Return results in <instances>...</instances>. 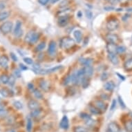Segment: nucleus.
Wrapping results in <instances>:
<instances>
[{"instance_id": "nucleus-1", "label": "nucleus", "mask_w": 132, "mask_h": 132, "mask_svg": "<svg viewBox=\"0 0 132 132\" xmlns=\"http://www.w3.org/2000/svg\"><path fill=\"white\" fill-rule=\"evenodd\" d=\"M60 45L64 49H69L75 45V41L71 37H64L61 39Z\"/></svg>"}, {"instance_id": "nucleus-2", "label": "nucleus", "mask_w": 132, "mask_h": 132, "mask_svg": "<svg viewBox=\"0 0 132 132\" xmlns=\"http://www.w3.org/2000/svg\"><path fill=\"white\" fill-rule=\"evenodd\" d=\"M120 22L116 18H111L106 23V28L109 31H114L119 27Z\"/></svg>"}, {"instance_id": "nucleus-3", "label": "nucleus", "mask_w": 132, "mask_h": 132, "mask_svg": "<svg viewBox=\"0 0 132 132\" xmlns=\"http://www.w3.org/2000/svg\"><path fill=\"white\" fill-rule=\"evenodd\" d=\"M13 24L12 22L11 21L5 22L0 26V30L4 34H8L11 32V30L13 29Z\"/></svg>"}, {"instance_id": "nucleus-4", "label": "nucleus", "mask_w": 132, "mask_h": 132, "mask_svg": "<svg viewBox=\"0 0 132 132\" xmlns=\"http://www.w3.org/2000/svg\"><path fill=\"white\" fill-rule=\"evenodd\" d=\"M106 41L108 42V43H111L116 44L118 43L120 41L119 37L116 34H112V33H109L106 35Z\"/></svg>"}, {"instance_id": "nucleus-5", "label": "nucleus", "mask_w": 132, "mask_h": 132, "mask_svg": "<svg viewBox=\"0 0 132 132\" xmlns=\"http://www.w3.org/2000/svg\"><path fill=\"white\" fill-rule=\"evenodd\" d=\"M22 22L17 21L14 28V33L17 37H20L23 35V30H22Z\"/></svg>"}, {"instance_id": "nucleus-6", "label": "nucleus", "mask_w": 132, "mask_h": 132, "mask_svg": "<svg viewBox=\"0 0 132 132\" xmlns=\"http://www.w3.org/2000/svg\"><path fill=\"white\" fill-rule=\"evenodd\" d=\"M94 106L95 107H97L101 112H104L107 109V105L103 101L100 100H95V103H94Z\"/></svg>"}, {"instance_id": "nucleus-7", "label": "nucleus", "mask_w": 132, "mask_h": 132, "mask_svg": "<svg viewBox=\"0 0 132 132\" xmlns=\"http://www.w3.org/2000/svg\"><path fill=\"white\" fill-rule=\"evenodd\" d=\"M120 130L119 125L115 122H111L108 125L109 132H119Z\"/></svg>"}, {"instance_id": "nucleus-8", "label": "nucleus", "mask_w": 132, "mask_h": 132, "mask_svg": "<svg viewBox=\"0 0 132 132\" xmlns=\"http://www.w3.org/2000/svg\"><path fill=\"white\" fill-rule=\"evenodd\" d=\"M69 17L68 16H60L58 18V24L61 27H64L69 23Z\"/></svg>"}, {"instance_id": "nucleus-9", "label": "nucleus", "mask_w": 132, "mask_h": 132, "mask_svg": "<svg viewBox=\"0 0 132 132\" xmlns=\"http://www.w3.org/2000/svg\"><path fill=\"white\" fill-rule=\"evenodd\" d=\"M56 52V43L54 41H51L48 45V53L51 55H54V54Z\"/></svg>"}, {"instance_id": "nucleus-10", "label": "nucleus", "mask_w": 132, "mask_h": 132, "mask_svg": "<svg viewBox=\"0 0 132 132\" xmlns=\"http://www.w3.org/2000/svg\"><path fill=\"white\" fill-rule=\"evenodd\" d=\"M117 46L116 44L111 43H108L106 44V49L108 51L109 53H112V54H116L117 53L116 51H117Z\"/></svg>"}, {"instance_id": "nucleus-11", "label": "nucleus", "mask_w": 132, "mask_h": 132, "mask_svg": "<svg viewBox=\"0 0 132 132\" xmlns=\"http://www.w3.org/2000/svg\"><path fill=\"white\" fill-rule=\"evenodd\" d=\"M28 106L29 109L31 111L35 110V109H39V103L36 100H31L28 102Z\"/></svg>"}, {"instance_id": "nucleus-12", "label": "nucleus", "mask_w": 132, "mask_h": 132, "mask_svg": "<svg viewBox=\"0 0 132 132\" xmlns=\"http://www.w3.org/2000/svg\"><path fill=\"white\" fill-rule=\"evenodd\" d=\"M9 60L6 55H2L0 57V66L2 68H7L9 65Z\"/></svg>"}, {"instance_id": "nucleus-13", "label": "nucleus", "mask_w": 132, "mask_h": 132, "mask_svg": "<svg viewBox=\"0 0 132 132\" xmlns=\"http://www.w3.org/2000/svg\"><path fill=\"white\" fill-rule=\"evenodd\" d=\"M60 126L62 129H67L69 128V119H68L67 116H63L61 120L60 123Z\"/></svg>"}, {"instance_id": "nucleus-14", "label": "nucleus", "mask_w": 132, "mask_h": 132, "mask_svg": "<svg viewBox=\"0 0 132 132\" xmlns=\"http://www.w3.org/2000/svg\"><path fill=\"white\" fill-rule=\"evenodd\" d=\"M108 58L111 62L113 64L118 65L119 63V60L118 57L116 54H112V53H109Z\"/></svg>"}, {"instance_id": "nucleus-15", "label": "nucleus", "mask_w": 132, "mask_h": 132, "mask_svg": "<svg viewBox=\"0 0 132 132\" xmlns=\"http://www.w3.org/2000/svg\"><path fill=\"white\" fill-rule=\"evenodd\" d=\"M115 87H116V85L113 81L105 82L104 85V89L108 91H112L115 89Z\"/></svg>"}, {"instance_id": "nucleus-16", "label": "nucleus", "mask_w": 132, "mask_h": 132, "mask_svg": "<svg viewBox=\"0 0 132 132\" xmlns=\"http://www.w3.org/2000/svg\"><path fill=\"white\" fill-rule=\"evenodd\" d=\"M83 68H84V71H85V76L89 78V77H91L93 75V69L91 65H89V66H85V67Z\"/></svg>"}, {"instance_id": "nucleus-17", "label": "nucleus", "mask_w": 132, "mask_h": 132, "mask_svg": "<svg viewBox=\"0 0 132 132\" xmlns=\"http://www.w3.org/2000/svg\"><path fill=\"white\" fill-rule=\"evenodd\" d=\"M73 35L75 39H76V41L78 42V43H80L81 41L82 40V34L81 30H76L73 32Z\"/></svg>"}, {"instance_id": "nucleus-18", "label": "nucleus", "mask_w": 132, "mask_h": 132, "mask_svg": "<svg viewBox=\"0 0 132 132\" xmlns=\"http://www.w3.org/2000/svg\"><path fill=\"white\" fill-rule=\"evenodd\" d=\"M39 87L44 91H48L49 90V89H50V86H49L48 82L44 80H42L41 82H40V83H39Z\"/></svg>"}, {"instance_id": "nucleus-19", "label": "nucleus", "mask_w": 132, "mask_h": 132, "mask_svg": "<svg viewBox=\"0 0 132 132\" xmlns=\"http://www.w3.org/2000/svg\"><path fill=\"white\" fill-rule=\"evenodd\" d=\"M124 68L127 71H132V58L129 59L126 61L124 64Z\"/></svg>"}, {"instance_id": "nucleus-20", "label": "nucleus", "mask_w": 132, "mask_h": 132, "mask_svg": "<svg viewBox=\"0 0 132 132\" xmlns=\"http://www.w3.org/2000/svg\"><path fill=\"white\" fill-rule=\"evenodd\" d=\"M89 82H90V80H89V78L87 77V76H85V77H83L82 78V80H81V85H82V87L84 88V89H86L87 87H89Z\"/></svg>"}, {"instance_id": "nucleus-21", "label": "nucleus", "mask_w": 132, "mask_h": 132, "mask_svg": "<svg viewBox=\"0 0 132 132\" xmlns=\"http://www.w3.org/2000/svg\"><path fill=\"white\" fill-rule=\"evenodd\" d=\"M42 114V111L41 109H35V110L31 111L30 112V116L31 117L34 118H38L39 117H40V116Z\"/></svg>"}, {"instance_id": "nucleus-22", "label": "nucleus", "mask_w": 132, "mask_h": 132, "mask_svg": "<svg viewBox=\"0 0 132 132\" xmlns=\"http://www.w3.org/2000/svg\"><path fill=\"white\" fill-rule=\"evenodd\" d=\"M11 13L9 11H3L0 13V22H3L9 18Z\"/></svg>"}, {"instance_id": "nucleus-23", "label": "nucleus", "mask_w": 132, "mask_h": 132, "mask_svg": "<svg viewBox=\"0 0 132 132\" xmlns=\"http://www.w3.org/2000/svg\"><path fill=\"white\" fill-rule=\"evenodd\" d=\"M79 62L81 64L85 65V66H89L91 64L93 60L91 58H81L80 59Z\"/></svg>"}, {"instance_id": "nucleus-24", "label": "nucleus", "mask_w": 132, "mask_h": 132, "mask_svg": "<svg viewBox=\"0 0 132 132\" xmlns=\"http://www.w3.org/2000/svg\"><path fill=\"white\" fill-rule=\"evenodd\" d=\"M89 111L93 115H100L102 113V112L97 107H95L94 105H90L89 106Z\"/></svg>"}, {"instance_id": "nucleus-25", "label": "nucleus", "mask_w": 132, "mask_h": 132, "mask_svg": "<svg viewBox=\"0 0 132 132\" xmlns=\"http://www.w3.org/2000/svg\"><path fill=\"white\" fill-rule=\"evenodd\" d=\"M34 33H35V32L32 31V30H30V31H29L28 32H27L26 37H25V39H24V40H25V42H26V43L30 44V40L32 39V36L34 35Z\"/></svg>"}, {"instance_id": "nucleus-26", "label": "nucleus", "mask_w": 132, "mask_h": 132, "mask_svg": "<svg viewBox=\"0 0 132 132\" xmlns=\"http://www.w3.org/2000/svg\"><path fill=\"white\" fill-rule=\"evenodd\" d=\"M74 132H89L88 129L82 126H78L74 128Z\"/></svg>"}, {"instance_id": "nucleus-27", "label": "nucleus", "mask_w": 132, "mask_h": 132, "mask_svg": "<svg viewBox=\"0 0 132 132\" xmlns=\"http://www.w3.org/2000/svg\"><path fill=\"white\" fill-rule=\"evenodd\" d=\"M33 95L35 96L37 99H39V100H41L42 99V97H43V95H42V93L40 92L39 90L38 89H34L33 90Z\"/></svg>"}, {"instance_id": "nucleus-28", "label": "nucleus", "mask_w": 132, "mask_h": 132, "mask_svg": "<svg viewBox=\"0 0 132 132\" xmlns=\"http://www.w3.org/2000/svg\"><path fill=\"white\" fill-rule=\"evenodd\" d=\"M9 77L7 76L6 74H3L0 76V81L2 82L3 84H8L9 83Z\"/></svg>"}, {"instance_id": "nucleus-29", "label": "nucleus", "mask_w": 132, "mask_h": 132, "mask_svg": "<svg viewBox=\"0 0 132 132\" xmlns=\"http://www.w3.org/2000/svg\"><path fill=\"white\" fill-rule=\"evenodd\" d=\"M7 115V111L5 106L2 104H0V117H4Z\"/></svg>"}, {"instance_id": "nucleus-30", "label": "nucleus", "mask_w": 132, "mask_h": 132, "mask_svg": "<svg viewBox=\"0 0 132 132\" xmlns=\"http://www.w3.org/2000/svg\"><path fill=\"white\" fill-rule=\"evenodd\" d=\"M32 127V122L30 118L27 119V123H26V130L28 132H31Z\"/></svg>"}, {"instance_id": "nucleus-31", "label": "nucleus", "mask_w": 132, "mask_h": 132, "mask_svg": "<svg viewBox=\"0 0 132 132\" xmlns=\"http://www.w3.org/2000/svg\"><path fill=\"white\" fill-rule=\"evenodd\" d=\"M39 38V33H37V32H35V33H34V35H33V36H32V39H31V40H30V44H32L36 43V42L38 41Z\"/></svg>"}, {"instance_id": "nucleus-32", "label": "nucleus", "mask_w": 132, "mask_h": 132, "mask_svg": "<svg viewBox=\"0 0 132 132\" xmlns=\"http://www.w3.org/2000/svg\"><path fill=\"white\" fill-rule=\"evenodd\" d=\"M85 124H86V125L88 126V127H93V126L95 125V121L93 119H92L91 118H89V119H87L85 120Z\"/></svg>"}, {"instance_id": "nucleus-33", "label": "nucleus", "mask_w": 132, "mask_h": 132, "mask_svg": "<svg viewBox=\"0 0 132 132\" xmlns=\"http://www.w3.org/2000/svg\"><path fill=\"white\" fill-rule=\"evenodd\" d=\"M45 46V42H41V43H39V44L36 46V48H35V51H38V52L42 51H43L44 49Z\"/></svg>"}, {"instance_id": "nucleus-34", "label": "nucleus", "mask_w": 132, "mask_h": 132, "mask_svg": "<svg viewBox=\"0 0 132 132\" xmlns=\"http://www.w3.org/2000/svg\"><path fill=\"white\" fill-rule=\"evenodd\" d=\"M0 93H1V94L5 97H9V96H11V92H10L8 89H2V90H0Z\"/></svg>"}, {"instance_id": "nucleus-35", "label": "nucleus", "mask_w": 132, "mask_h": 132, "mask_svg": "<svg viewBox=\"0 0 132 132\" xmlns=\"http://www.w3.org/2000/svg\"><path fill=\"white\" fill-rule=\"evenodd\" d=\"M125 129L129 132H132V120H129L126 122Z\"/></svg>"}, {"instance_id": "nucleus-36", "label": "nucleus", "mask_w": 132, "mask_h": 132, "mask_svg": "<svg viewBox=\"0 0 132 132\" xmlns=\"http://www.w3.org/2000/svg\"><path fill=\"white\" fill-rule=\"evenodd\" d=\"M69 0H62L59 5V7L63 9H67V6L69 5Z\"/></svg>"}, {"instance_id": "nucleus-37", "label": "nucleus", "mask_w": 132, "mask_h": 132, "mask_svg": "<svg viewBox=\"0 0 132 132\" xmlns=\"http://www.w3.org/2000/svg\"><path fill=\"white\" fill-rule=\"evenodd\" d=\"M13 106H15L17 109H22L23 108V105H22V102L20 101H15L13 102Z\"/></svg>"}, {"instance_id": "nucleus-38", "label": "nucleus", "mask_w": 132, "mask_h": 132, "mask_svg": "<svg viewBox=\"0 0 132 132\" xmlns=\"http://www.w3.org/2000/svg\"><path fill=\"white\" fill-rule=\"evenodd\" d=\"M15 80H16V78H15V76H11L10 77H9V84L10 86H13V85H15Z\"/></svg>"}, {"instance_id": "nucleus-39", "label": "nucleus", "mask_w": 132, "mask_h": 132, "mask_svg": "<svg viewBox=\"0 0 132 132\" xmlns=\"http://www.w3.org/2000/svg\"><path fill=\"white\" fill-rule=\"evenodd\" d=\"M126 51V48L125 46H119L117 47V51L116 52L117 53H119V54H122Z\"/></svg>"}, {"instance_id": "nucleus-40", "label": "nucleus", "mask_w": 132, "mask_h": 132, "mask_svg": "<svg viewBox=\"0 0 132 132\" xmlns=\"http://www.w3.org/2000/svg\"><path fill=\"white\" fill-rule=\"evenodd\" d=\"M64 85H67L68 84H69L71 82V75H69V76H68L66 77L65 78V80H64Z\"/></svg>"}, {"instance_id": "nucleus-41", "label": "nucleus", "mask_w": 132, "mask_h": 132, "mask_svg": "<svg viewBox=\"0 0 132 132\" xmlns=\"http://www.w3.org/2000/svg\"><path fill=\"white\" fill-rule=\"evenodd\" d=\"M24 62L27 64H33V61L31 58L30 57H24Z\"/></svg>"}, {"instance_id": "nucleus-42", "label": "nucleus", "mask_w": 132, "mask_h": 132, "mask_svg": "<svg viewBox=\"0 0 132 132\" xmlns=\"http://www.w3.org/2000/svg\"><path fill=\"white\" fill-rule=\"evenodd\" d=\"M80 117L82 118V119H84L86 120L90 118L91 116H90L89 115L87 114V113H80Z\"/></svg>"}, {"instance_id": "nucleus-43", "label": "nucleus", "mask_w": 132, "mask_h": 132, "mask_svg": "<svg viewBox=\"0 0 132 132\" xmlns=\"http://www.w3.org/2000/svg\"><path fill=\"white\" fill-rule=\"evenodd\" d=\"M115 8L112 6H105L104 7V10L106 11H113L115 10Z\"/></svg>"}, {"instance_id": "nucleus-44", "label": "nucleus", "mask_w": 132, "mask_h": 132, "mask_svg": "<svg viewBox=\"0 0 132 132\" xmlns=\"http://www.w3.org/2000/svg\"><path fill=\"white\" fill-rule=\"evenodd\" d=\"M86 15H87V18L89 19H91L93 17V13L90 11H86Z\"/></svg>"}, {"instance_id": "nucleus-45", "label": "nucleus", "mask_w": 132, "mask_h": 132, "mask_svg": "<svg viewBox=\"0 0 132 132\" xmlns=\"http://www.w3.org/2000/svg\"><path fill=\"white\" fill-rule=\"evenodd\" d=\"M6 8V4L3 1H0V11H3Z\"/></svg>"}, {"instance_id": "nucleus-46", "label": "nucleus", "mask_w": 132, "mask_h": 132, "mask_svg": "<svg viewBox=\"0 0 132 132\" xmlns=\"http://www.w3.org/2000/svg\"><path fill=\"white\" fill-rule=\"evenodd\" d=\"M107 78H108V74L106 73V72H104V73H102V76H101V80L104 81V80H106Z\"/></svg>"}, {"instance_id": "nucleus-47", "label": "nucleus", "mask_w": 132, "mask_h": 132, "mask_svg": "<svg viewBox=\"0 0 132 132\" xmlns=\"http://www.w3.org/2000/svg\"><path fill=\"white\" fill-rule=\"evenodd\" d=\"M118 100H119L120 104V106H122V108H125V103H124L123 100H122V98L120 96L118 97Z\"/></svg>"}, {"instance_id": "nucleus-48", "label": "nucleus", "mask_w": 132, "mask_h": 132, "mask_svg": "<svg viewBox=\"0 0 132 132\" xmlns=\"http://www.w3.org/2000/svg\"><path fill=\"white\" fill-rule=\"evenodd\" d=\"M49 1H50V0H38V2H39L40 4L44 6V5L46 4Z\"/></svg>"}, {"instance_id": "nucleus-49", "label": "nucleus", "mask_w": 132, "mask_h": 132, "mask_svg": "<svg viewBox=\"0 0 132 132\" xmlns=\"http://www.w3.org/2000/svg\"><path fill=\"white\" fill-rule=\"evenodd\" d=\"M116 107V100H113L112 104H111V110L113 111Z\"/></svg>"}, {"instance_id": "nucleus-50", "label": "nucleus", "mask_w": 132, "mask_h": 132, "mask_svg": "<svg viewBox=\"0 0 132 132\" xmlns=\"http://www.w3.org/2000/svg\"><path fill=\"white\" fill-rule=\"evenodd\" d=\"M11 59H12L14 62H17V61H18V57L16 56V55L14 54L13 53H11Z\"/></svg>"}, {"instance_id": "nucleus-51", "label": "nucleus", "mask_w": 132, "mask_h": 132, "mask_svg": "<svg viewBox=\"0 0 132 132\" xmlns=\"http://www.w3.org/2000/svg\"><path fill=\"white\" fill-rule=\"evenodd\" d=\"M101 97H102V100H108L109 95H106V94H102V95H101Z\"/></svg>"}, {"instance_id": "nucleus-52", "label": "nucleus", "mask_w": 132, "mask_h": 132, "mask_svg": "<svg viewBox=\"0 0 132 132\" xmlns=\"http://www.w3.org/2000/svg\"><path fill=\"white\" fill-rule=\"evenodd\" d=\"M20 68H21V69L23 70V71H24V70H27L28 69V68L26 67H25L24 64H20Z\"/></svg>"}, {"instance_id": "nucleus-53", "label": "nucleus", "mask_w": 132, "mask_h": 132, "mask_svg": "<svg viewBox=\"0 0 132 132\" xmlns=\"http://www.w3.org/2000/svg\"><path fill=\"white\" fill-rule=\"evenodd\" d=\"M15 76H16V77H18V78H20V71H19L18 70L15 71Z\"/></svg>"}, {"instance_id": "nucleus-54", "label": "nucleus", "mask_w": 132, "mask_h": 132, "mask_svg": "<svg viewBox=\"0 0 132 132\" xmlns=\"http://www.w3.org/2000/svg\"><path fill=\"white\" fill-rule=\"evenodd\" d=\"M118 2V0H110V1H109V2H110L111 4H116Z\"/></svg>"}, {"instance_id": "nucleus-55", "label": "nucleus", "mask_w": 132, "mask_h": 132, "mask_svg": "<svg viewBox=\"0 0 132 132\" xmlns=\"http://www.w3.org/2000/svg\"><path fill=\"white\" fill-rule=\"evenodd\" d=\"M28 89H31V90H34L33 89V85L32 84H28Z\"/></svg>"}, {"instance_id": "nucleus-56", "label": "nucleus", "mask_w": 132, "mask_h": 132, "mask_svg": "<svg viewBox=\"0 0 132 132\" xmlns=\"http://www.w3.org/2000/svg\"><path fill=\"white\" fill-rule=\"evenodd\" d=\"M128 1H129V0H118V2L122 3V4H125V3L127 2Z\"/></svg>"}, {"instance_id": "nucleus-57", "label": "nucleus", "mask_w": 132, "mask_h": 132, "mask_svg": "<svg viewBox=\"0 0 132 132\" xmlns=\"http://www.w3.org/2000/svg\"><path fill=\"white\" fill-rule=\"evenodd\" d=\"M77 15H78V18H81V17H82V12H81V11H79V12H78V13H77Z\"/></svg>"}, {"instance_id": "nucleus-58", "label": "nucleus", "mask_w": 132, "mask_h": 132, "mask_svg": "<svg viewBox=\"0 0 132 132\" xmlns=\"http://www.w3.org/2000/svg\"><path fill=\"white\" fill-rule=\"evenodd\" d=\"M51 3L52 4H55V3H57V2H59L60 0H51Z\"/></svg>"}, {"instance_id": "nucleus-59", "label": "nucleus", "mask_w": 132, "mask_h": 132, "mask_svg": "<svg viewBox=\"0 0 132 132\" xmlns=\"http://www.w3.org/2000/svg\"><path fill=\"white\" fill-rule=\"evenodd\" d=\"M6 132H16L14 129H9L8 130V131H6Z\"/></svg>"}, {"instance_id": "nucleus-60", "label": "nucleus", "mask_w": 132, "mask_h": 132, "mask_svg": "<svg viewBox=\"0 0 132 132\" xmlns=\"http://www.w3.org/2000/svg\"><path fill=\"white\" fill-rule=\"evenodd\" d=\"M127 11H129V12H132V8H131V9H128Z\"/></svg>"}, {"instance_id": "nucleus-61", "label": "nucleus", "mask_w": 132, "mask_h": 132, "mask_svg": "<svg viewBox=\"0 0 132 132\" xmlns=\"http://www.w3.org/2000/svg\"><path fill=\"white\" fill-rule=\"evenodd\" d=\"M116 10H117V11H122V9H116Z\"/></svg>"}, {"instance_id": "nucleus-62", "label": "nucleus", "mask_w": 132, "mask_h": 132, "mask_svg": "<svg viewBox=\"0 0 132 132\" xmlns=\"http://www.w3.org/2000/svg\"><path fill=\"white\" fill-rule=\"evenodd\" d=\"M106 1H107V2H109V1H110V0H106Z\"/></svg>"}, {"instance_id": "nucleus-63", "label": "nucleus", "mask_w": 132, "mask_h": 132, "mask_svg": "<svg viewBox=\"0 0 132 132\" xmlns=\"http://www.w3.org/2000/svg\"><path fill=\"white\" fill-rule=\"evenodd\" d=\"M131 1H132V0H131Z\"/></svg>"}]
</instances>
